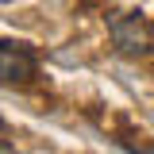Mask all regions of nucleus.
Here are the masks:
<instances>
[{
  "mask_svg": "<svg viewBox=\"0 0 154 154\" xmlns=\"http://www.w3.org/2000/svg\"><path fill=\"white\" fill-rule=\"evenodd\" d=\"M0 62H4V81H27V77H31V69H35L31 54H27V50H19L16 42H4Z\"/></svg>",
  "mask_w": 154,
  "mask_h": 154,
  "instance_id": "obj_1",
  "label": "nucleus"
},
{
  "mask_svg": "<svg viewBox=\"0 0 154 154\" xmlns=\"http://www.w3.org/2000/svg\"><path fill=\"white\" fill-rule=\"evenodd\" d=\"M112 31H116V42H119L127 54H139V50L150 46V42H146V31L139 27V19H119Z\"/></svg>",
  "mask_w": 154,
  "mask_h": 154,
  "instance_id": "obj_2",
  "label": "nucleus"
}]
</instances>
